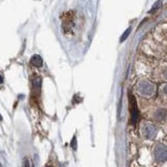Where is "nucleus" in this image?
<instances>
[{
    "mask_svg": "<svg viewBox=\"0 0 167 167\" xmlns=\"http://www.w3.org/2000/svg\"><path fill=\"white\" fill-rule=\"evenodd\" d=\"M129 106H130V114H131V123L134 125L138 118V109H137L136 99L131 93H129Z\"/></svg>",
    "mask_w": 167,
    "mask_h": 167,
    "instance_id": "nucleus-1",
    "label": "nucleus"
},
{
    "mask_svg": "<svg viewBox=\"0 0 167 167\" xmlns=\"http://www.w3.org/2000/svg\"><path fill=\"white\" fill-rule=\"evenodd\" d=\"M31 64L33 66H35V67H40V66L42 65V59L40 57L39 55H34L33 57L31 58Z\"/></svg>",
    "mask_w": 167,
    "mask_h": 167,
    "instance_id": "nucleus-2",
    "label": "nucleus"
},
{
    "mask_svg": "<svg viewBox=\"0 0 167 167\" xmlns=\"http://www.w3.org/2000/svg\"><path fill=\"white\" fill-rule=\"evenodd\" d=\"M24 167H31L30 160H29L28 158H25L24 159Z\"/></svg>",
    "mask_w": 167,
    "mask_h": 167,
    "instance_id": "nucleus-3",
    "label": "nucleus"
},
{
    "mask_svg": "<svg viewBox=\"0 0 167 167\" xmlns=\"http://www.w3.org/2000/svg\"><path fill=\"white\" fill-rule=\"evenodd\" d=\"M128 33H130V28L129 29H127V31H126L125 33H124V36H123V38H122V42H123V40L126 38V37H127V35H128Z\"/></svg>",
    "mask_w": 167,
    "mask_h": 167,
    "instance_id": "nucleus-4",
    "label": "nucleus"
},
{
    "mask_svg": "<svg viewBox=\"0 0 167 167\" xmlns=\"http://www.w3.org/2000/svg\"><path fill=\"white\" fill-rule=\"evenodd\" d=\"M2 81H3V77H2L1 75H0V84H1Z\"/></svg>",
    "mask_w": 167,
    "mask_h": 167,
    "instance_id": "nucleus-5",
    "label": "nucleus"
}]
</instances>
